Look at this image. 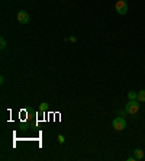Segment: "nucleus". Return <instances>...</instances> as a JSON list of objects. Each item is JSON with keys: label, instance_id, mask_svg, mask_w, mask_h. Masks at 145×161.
Here are the masks:
<instances>
[{"label": "nucleus", "instance_id": "nucleus-5", "mask_svg": "<svg viewBox=\"0 0 145 161\" xmlns=\"http://www.w3.org/2000/svg\"><path fill=\"white\" fill-rule=\"evenodd\" d=\"M133 157L137 158V160H142V158H144V151H142L141 148H137L133 151Z\"/></svg>", "mask_w": 145, "mask_h": 161}, {"label": "nucleus", "instance_id": "nucleus-13", "mask_svg": "<svg viewBox=\"0 0 145 161\" xmlns=\"http://www.w3.org/2000/svg\"><path fill=\"white\" fill-rule=\"evenodd\" d=\"M125 2H126V0H125Z\"/></svg>", "mask_w": 145, "mask_h": 161}, {"label": "nucleus", "instance_id": "nucleus-9", "mask_svg": "<svg viewBox=\"0 0 145 161\" xmlns=\"http://www.w3.org/2000/svg\"><path fill=\"white\" fill-rule=\"evenodd\" d=\"M39 109H41V112H45V110L48 109V105H47V103H41V107H39Z\"/></svg>", "mask_w": 145, "mask_h": 161}, {"label": "nucleus", "instance_id": "nucleus-6", "mask_svg": "<svg viewBox=\"0 0 145 161\" xmlns=\"http://www.w3.org/2000/svg\"><path fill=\"white\" fill-rule=\"evenodd\" d=\"M137 100H138V102H145V90H139V91H138Z\"/></svg>", "mask_w": 145, "mask_h": 161}, {"label": "nucleus", "instance_id": "nucleus-2", "mask_svg": "<svg viewBox=\"0 0 145 161\" xmlns=\"http://www.w3.org/2000/svg\"><path fill=\"white\" fill-rule=\"evenodd\" d=\"M115 10L122 16L126 15V13H128V4H126L125 0H118V2L115 3Z\"/></svg>", "mask_w": 145, "mask_h": 161}, {"label": "nucleus", "instance_id": "nucleus-1", "mask_svg": "<svg viewBox=\"0 0 145 161\" xmlns=\"http://www.w3.org/2000/svg\"><path fill=\"white\" fill-rule=\"evenodd\" d=\"M125 110L129 115H137L138 110H139V103H138V100H129V102L126 103Z\"/></svg>", "mask_w": 145, "mask_h": 161}, {"label": "nucleus", "instance_id": "nucleus-12", "mask_svg": "<svg viewBox=\"0 0 145 161\" xmlns=\"http://www.w3.org/2000/svg\"><path fill=\"white\" fill-rule=\"evenodd\" d=\"M135 160H137L135 157H128V161H135Z\"/></svg>", "mask_w": 145, "mask_h": 161}, {"label": "nucleus", "instance_id": "nucleus-8", "mask_svg": "<svg viewBox=\"0 0 145 161\" xmlns=\"http://www.w3.org/2000/svg\"><path fill=\"white\" fill-rule=\"evenodd\" d=\"M4 48H6V39L2 36L0 38V49H4Z\"/></svg>", "mask_w": 145, "mask_h": 161}, {"label": "nucleus", "instance_id": "nucleus-3", "mask_svg": "<svg viewBox=\"0 0 145 161\" xmlns=\"http://www.w3.org/2000/svg\"><path fill=\"white\" fill-rule=\"evenodd\" d=\"M113 128L116 131H123L126 128V121L123 118H121V116L115 118L113 119Z\"/></svg>", "mask_w": 145, "mask_h": 161}, {"label": "nucleus", "instance_id": "nucleus-4", "mask_svg": "<svg viewBox=\"0 0 145 161\" xmlns=\"http://www.w3.org/2000/svg\"><path fill=\"white\" fill-rule=\"evenodd\" d=\"M29 19H31V16H29V13L25 12V10H20V12H18V20H19V23L25 25L29 22Z\"/></svg>", "mask_w": 145, "mask_h": 161}, {"label": "nucleus", "instance_id": "nucleus-10", "mask_svg": "<svg viewBox=\"0 0 145 161\" xmlns=\"http://www.w3.org/2000/svg\"><path fill=\"white\" fill-rule=\"evenodd\" d=\"M58 142H60V144H63V142H64V137H63V135H58Z\"/></svg>", "mask_w": 145, "mask_h": 161}, {"label": "nucleus", "instance_id": "nucleus-7", "mask_svg": "<svg viewBox=\"0 0 145 161\" xmlns=\"http://www.w3.org/2000/svg\"><path fill=\"white\" fill-rule=\"evenodd\" d=\"M128 97H129V100H137L138 93L137 91H129V93H128Z\"/></svg>", "mask_w": 145, "mask_h": 161}, {"label": "nucleus", "instance_id": "nucleus-11", "mask_svg": "<svg viewBox=\"0 0 145 161\" xmlns=\"http://www.w3.org/2000/svg\"><path fill=\"white\" fill-rule=\"evenodd\" d=\"M3 83H4V77L2 75V77H0V84H3Z\"/></svg>", "mask_w": 145, "mask_h": 161}]
</instances>
